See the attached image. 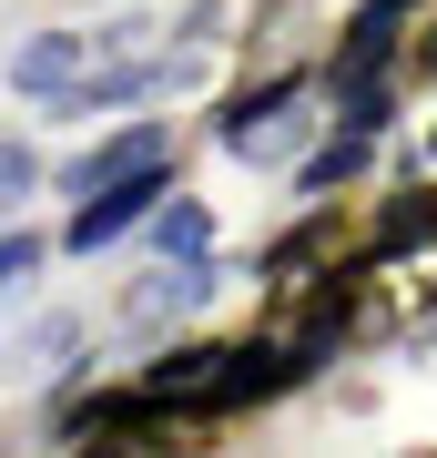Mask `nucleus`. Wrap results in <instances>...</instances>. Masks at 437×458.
I'll return each mask as SVG.
<instances>
[{
	"label": "nucleus",
	"instance_id": "obj_3",
	"mask_svg": "<svg viewBox=\"0 0 437 458\" xmlns=\"http://www.w3.org/2000/svg\"><path fill=\"white\" fill-rule=\"evenodd\" d=\"M81 72H92V41L81 31H41V41L11 51V92H31V102H62Z\"/></svg>",
	"mask_w": 437,
	"mask_h": 458
},
{
	"label": "nucleus",
	"instance_id": "obj_7",
	"mask_svg": "<svg viewBox=\"0 0 437 458\" xmlns=\"http://www.w3.org/2000/svg\"><path fill=\"white\" fill-rule=\"evenodd\" d=\"M31 183H41V153H31V143H0V225L31 204Z\"/></svg>",
	"mask_w": 437,
	"mask_h": 458
},
{
	"label": "nucleus",
	"instance_id": "obj_11",
	"mask_svg": "<svg viewBox=\"0 0 437 458\" xmlns=\"http://www.w3.org/2000/svg\"><path fill=\"white\" fill-rule=\"evenodd\" d=\"M427 164H437V132H427Z\"/></svg>",
	"mask_w": 437,
	"mask_h": 458
},
{
	"label": "nucleus",
	"instance_id": "obj_4",
	"mask_svg": "<svg viewBox=\"0 0 437 458\" xmlns=\"http://www.w3.org/2000/svg\"><path fill=\"white\" fill-rule=\"evenodd\" d=\"M153 82H163L153 62H113V72H81V82L51 102V113H62V123H92V113H122V102H143Z\"/></svg>",
	"mask_w": 437,
	"mask_h": 458
},
{
	"label": "nucleus",
	"instance_id": "obj_8",
	"mask_svg": "<svg viewBox=\"0 0 437 458\" xmlns=\"http://www.w3.org/2000/svg\"><path fill=\"white\" fill-rule=\"evenodd\" d=\"M357 164H366V132H357V123H346V132H336V143H325V153H315V164H306V194H325V183H346V174H357Z\"/></svg>",
	"mask_w": 437,
	"mask_h": 458
},
{
	"label": "nucleus",
	"instance_id": "obj_2",
	"mask_svg": "<svg viewBox=\"0 0 437 458\" xmlns=\"http://www.w3.org/2000/svg\"><path fill=\"white\" fill-rule=\"evenodd\" d=\"M173 164V123H132V132H113V143H92L71 164V194H92V183H122V174H163Z\"/></svg>",
	"mask_w": 437,
	"mask_h": 458
},
{
	"label": "nucleus",
	"instance_id": "obj_9",
	"mask_svg": "<svg viewBox=\"0 0 437 458\" xmlns=\"http://www.w3.org/2000/svg\"><path fill=\"white\" fill-rule=\"evenodd\" d=\"M31 276H41V234H21V225H11V234H0V295L31 285Z\"/></svg>",
	"mask_w": 437,
	"mask_h": 458
},
{
	"label": "nucleus",
	"instance_id": "obj_5",
	"mask_svg": "<svg viewBox=\"0 0 437 458\" xmlns=\"http://www.w3.org/2000/svg\"><path fill=\"white\" fill-rule=\"evenodd\" d=\"M407 245H437V183L427 194H397L376 214V255H407Z\"/></svg>",
	"mask_w": 437,
	"mask_h": 458
},
{
	"label": "nucleus",
	"instance_id": "obj_1",
	"mask_svg": "<svg viewBox=\"0 0 437 458\" xmlns=\"http://www.w3.org/2000/svg\"><path fill=\"white\" fill-rule=\"evenodd\" d=\"M173 194V183L163 174H122V183H92V194H81V214L62 225V245L71 255H102V245H122L132 225H153V204Z\"/></svg>",
	"mask_w": 437,
	"mask_h": 458
},
{
	"label": "nucleus",
	"instance_id": "obj_6",
	"mask_svg": "<svg viewBox=\"0 0 437 458\" xmlns=\"http://www.w3.org/2000/svg\"><path fill=\"white\" fill-rule=\"evenodd\" d=\"M153 245H163V255H204V245H214L204 204H194V194H163V204H153Z\"/></svg>",
	"mask_w": 437,
	"mask_h": 458
},
{
	"label": "nucleus",
	"instance_id": "obj_10",
	"mask_svg": "<svg viewBox=\"0 0 437 458\" xmlns=\"http://www.w3.org/2000/svg\"><path fill=\"white\" fill-rule=\"evenodd\" d=\"M427 82H437V41H427Z\"/></svg>",
	"mask_w": 437,
	"mask_h": 458
}]
</instances>
